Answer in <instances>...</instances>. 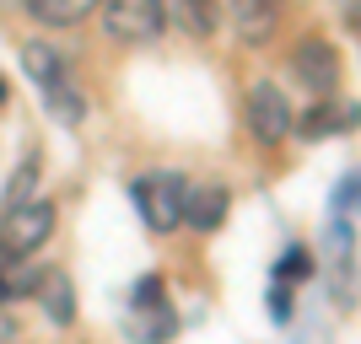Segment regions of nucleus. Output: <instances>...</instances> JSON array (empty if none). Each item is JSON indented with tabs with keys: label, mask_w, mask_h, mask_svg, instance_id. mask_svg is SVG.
<instances>
[{
	"label": "nucleus",
	"mask_w": 361,
	"mask_h": 344,
	"mask_svg": "<svg viewBox=\"0 0 361 344\" xmlns=\"http://www.w3.org/2000/svg\"><path fill=\"white\" fill-rule=\"evenodd\" d=\"M22 70L32 75V87L44 91V103H49L54 119H65V124H81V119H87V97H81V87L71 81L65 60L49 44H22Z\"/></svg>",
	"instance_id": "nucleus-1"
},
{
	"label": "nucleus",
	"mask_w": 361,
	"mask_h": 344,
	"mask_svg": "<svg viewBox=\"0 0 361 344\" xmlns=\"http://www.w3.org/2000/svg\"><path fill=\"white\" fill-rule=\"evenodd\" d=\"M54 237V205L49 199H22L0 215V258H27Z\"/></svg>",
	"instance_id": "nucleus-2"
},
{
	"label": "nucleus",
	"mask_w": 361,
	"mask_h": 344,
	"mask_svg": "<svg viewBox=\"0 0 361 344\" xmlns=\"http://www.w3.org/2000/svg\"><path fill=\"white\" fill-rule=\"evenodd\" d=\"M183 189L189 183L178 172H146V178L130 183V199H135L151 231H173V226H183Z\"/></svg>",
	"instance_id": "nucleus-3"
},
{
	"label": "nucleus",
	"mask_w": 361,
	"mask_h": 344,
	"mask_svg": "<svg viewBox=\"0 0 361 344\" xmlns=\"http://www.w3.org/2000/svg\"><path fill=\"white\" fill-rule=\"evenodd\" d=\"M97 11H103V32L114 44H151L167 27L157 0H103Z\"/></svg>",
	"instance_id": "nucleus-4"
},
{
	"label": "nucleus",
	"mask_w": 361,
	"mask_h": 344,
	"mask_svg": "<svg viewBox=\"0 0 361 344\" xmlns=\"http://www.w3.org/2000/svg\"><path fill=\"white\" fill-rule=\"evenodd\" d=\"M291 103L286 91L275 87V81H254V91H248V135L259 140V146H281V140L291 135Z\"/></svg>",
	"instance_id": "nucleus-5"
},
{
	"label": "nucleus",
	"mask_w": 361,
	"mask_h": 344,
	"mask_svg": "<svg viewBox=\"0 0 361 344\" xmlns=\"http://www.w3.org/2000/svg\"><path fill=\"white\" fill-rule=\"evenodd\" d=\"M291 75H297V87H307L313 97H329V91L340 87V54H334V44L302 38L297 54H291Z\"/></svg>",
	"instance_id": "nucleus-6"
},
{
	"label": "nucleus",
	"mask_w": 361,
	"mask_h": 344,
	"mask_svg": "<svg viewBox=\"0 0 361 344\" xmlns=\"http://www.w3.org/2000/svg\"><path fill=\"white\" fill-rule=\"evenodd\" d=\"M226 210H232V194H226L221 183L183 189V226H195V231H221Z\"/></svg>",
	"instance_id": "nucleus-7"
},
{
	"label": "nucleus",
	"mask_w": 361,
	"mask_h": 344,
	"mask_svg": "<svg viewBox=\"0 0 361 344\" xmlns=\"http://www.w3.org/2000/svg\"><path fill=\"white\" fill-rule=\"evenodd\" d=\"M275 0H232V32H238V44L248 49H264L275 38Z\"/></svg>",
	"instance_id": "nucleus-8"
},
{
	"label": "nucleus",
	"mask_w": 361,
	"mask_h": 344,
	"mask_svg": "<svg viewBox=\"0 0 361 344\" xmlns=\"http://www.w3.org/2000/svg\"><path fill=\"white\" fill-rule=\"evenodd\" d=\"M157 6H162V22L183 27L189 38H211V32H216V22H221L216 0H157Z\"/></svg>",
	"instance_id": "nucleus-9"
},
{
	"label": "nucleus",
	"mask_w": 361,
	"mask_h": 344,
	"mask_svg": "<svg viewBox=\"0 0 361 344\" xmlns=\"http://www.w3.org/2000/svg\"><path fill=\"white\" fill-rule=\"evenodd\" d=\"M22 6H27L44 27H75V22H81V16H92L103 0H22Z\"/></svg>",
	"instance_id": "nucleus-10"
},
{
	"label": "nucleus",
	"mask_w": 361,
	"mask_h": 344,
	"mask_svg": "<svg viewBox=\"0 0 361 344\" xmlns=\"http://www.w3.org/2000/svg\"><path fill=\"white\" fill-rule=\"evenodd\" d=\"M130 339H135V344H167V339H173V312H167V301L130 312Z\"/></svg>",
	"instance_id": "nucleus-11"
},
{
	"label": "nucleus",
	"mask_w": 361,
	"mask_h": 344,
	"mask_svg": "<svg viewBox=\"0 0 361 344\" xmlns=\"http://www.w3.org/2000/svg\"><path fill=\"white\" fill-rule=\"evenodd\" d=\"M307 274H313V253H307V248H286V253L275 258V285H291V280H307Z\"/></svg>",
	"instance_id": "nucleus-12"
},
{
	"label": "nucleus",
	"mask_w": 361,
	"mask_h": 344,
	"mask_svg": "<svg viewBox=\"0 0 361 344\" xmlns=\"http://www.w3.org/2000/svg\"><path fill=\"white\" fill-rule=\"evenodd\" d=\"M44 307H49V317H54V323H71V317H75V307H71V280H65V274H49V280H44Z\"/></svg>",
	"instance_id": "nucleus-13"
},
{
	"label": "nucleus",
	"mask_w": 361,
	"mask_h": 344,
	"mask_svg": "<svg viewBox=\"0 0 361 344\" xmlns=\"http://www.w3.org/2000/svg\"><path fill=\"white\" fill-rule=\"evenodd\" d=\"M302 135L307 140H324V135H334V129H340V108H329V103H318L313 113H307V119L297 124Z\"/></svg>",
	"instance_id": "nucleus-14"
},
{
	"label": "nucleus",
	"mask_w": 361,
	"mask_h": 344,
	"mask_svg": "<svg viewBox=\"0 0 361 344\" xmlns=\"http://www.w3.org/2000/svg\"><path fill=\"white\" fill-rule=\"evenodd\" d=\"M32 183H38V156H22V167H16L11 189H6V205H22V199L32 194Z\"/></svg>",
	"instance_id": "nucleus-15"
},
{
	"label": "nucleus",
	"mask_w": 361,
	"mask_h": 344,
	"mask_svg": "<svg viewBox=\"0 0 361 344\" xmlns=\"http://www.w3.org/2000/svg\"><path fill=\"white\" fill-rule=\"evenodd\" d=\"M162 301V280L157 274H146V280L135 285V296H130V312H140V307H157Z\"/></svg>",
	"instance_id": "nucleus-16"
},
{
	"label": "nucleus",
	"mask_w": 361,
	"mask_h": 344,
	"mask_svg": "<svg viewBox=\"0 0 361 344\" xmlns=\"http://www.w3.org/2000/svg\"><path fill=\"white\" fill-rule=\"evenodd\" d=\"M270 317H275V323H286V317H291V291H286V285H275V291H270Z\"/></svg>",
	"instance_id": "nucleus-17"
},
{
	"label": "nucleus",
	"mask_w": 361,
	"mask_h": 344,
	"mask_svg": "<svg viewBox=\"0 0 361 344\" xmlns=\"http://www.w3.org/2000/svg\"><path fill=\"white\" fill-rule=\"evenodd\" d=\"M6 301H11V291H6V274H0V307H6Z\"/></svg>",
	"instance_id": "nucleus-18"
},
{
	"label": "nucleus",
	"mask_w": 361,
	"mask_h": 344,
	"mask_svg": "<svg viewBox=\"0 0 361 344\" xmlns=\"http://www.w3.org/2000/svg\"><path fill=\"white\" fill-rule=\"evenodd\" d=\"M11 6H22V0H0V11H11Z\"/></svg>",
	"instance_id": "nucleus-19"
},
{
	"label": "nucleus",
	"mask_w": 361,
	"mask_h": 344,
	"mask_svg": "<svg viewBox=\"0 0 361 344\" xmlns=\"http://www.w3.org/2000/svg\"><path fill=\"white\" fill-rule=\"evenodd\" d=\"M0 103H6V81H0Z\"/></svg>",
	"instance_id": "nucleus-20"
}]
</instances>
